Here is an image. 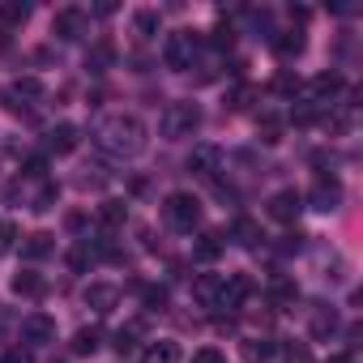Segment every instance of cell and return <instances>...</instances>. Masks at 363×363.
I'll return each instance as SVG.
<instances>
[{"label":"cell","instance_id":"21","mask_svg":"<svg viewBox=\"0 0 363 363\" xmlns=\"http://www.w3.org/2000/svg\"><path fill=\"white\" fill-rule=\"evenodd\" d=\"M240 354H244V363H265V359H274V342L269 337H244Z\"/></svg>","mask_w":363,"mask_h":363},{"label":"cell","instance_id":"19","mask_svg":"<svg viewBox=\"0 0 363 363\" xmlns=\"http://www.w3.org/2000/svg\"><path fill=\"white\" fill-rule=\"evenodd\" d=\"M333 333H337V312L333 308H316L312 312V337L316 342H329Z\"/></svg>","mask_w":363,"mask_h":363},{"label":"cell","instance_id":"1","mask_svg":"<svg viewBox=\"0 0 363 363\" xmlns=\"http://www.w3.org/2000/svg\"><path fill=\"white\" fill-rule=\"evenodd\" d=\"M145 141H150V133H145V124L137 116L120 111V116H107V120L94 124V145L103 154H111V158H137L145 150Z\"/></svg>","mask_w":363,"mask_h":363},{"label":"cell","instance_id":"10","mask_svg":"<svg viewBox=\"0 0 363 363\" xmlns=\"http://www.w3.org/2000/svg\"><path fill=\"white\" fill-rule=\"evenodd\" d=\"M299 210H303V197H299L295 189H278V193L269 197V206H265V214H269L274 223H295Z\"/></svg>","mask_w":363,"mask_h":363},{"label":"cell","instance_id":"32","mask_svg":"<svg viewBox=\"0 0 363 363\" xmlns=\"http://www.w3.org/2000/svg\"><path fill=\"white\" fill-rule=\"evenodd\" d=\"M0 363H35V354L26 346H9L5 354H0Z\"/></svg>","mask_w":363,"mask_h":363},{"label":"cell","instance_id":"34","mask_svg":"<svg viewBox=\"0 0 363 363\" xmlns=\"http://www.w3.org/2000/svg\"><path fill=\"white\" fill-rule=\"evenodd\" d=\"M193 363H223V354H218L214 346H206V350H197V354H193Z\"/></svg>","mask_w":363,"mask_h":363},{"label":"cell","instance_id":"12","mask_svg":"<svg viewBox=\"0 0 363 363\" xmlns=\"http://www.w3.org/2000/svg\"><path fill=\"white\" fill-rule=\"evenodd\" d=\"M116 303H120V286H111V282H90L86 286V308H94L99 316H107Z\"/></svg>","mask_w":363,"mask_h":363},{"label":"cell","instance_id":"29","mask_svg":"<svg viewBox=\"0 0 363 363\" xmlns=\"http://www.w3.org/2000/svg\"><path fill=\"white\" fill-rule=\"evenodd\" d=\"M137 337H141V325H128V329H120V333H116V350H120V354H128V350L137 346Z\"/></svg>","mask_w":363,"mask_h":363},{"label":"cell","instance_id":"17","mask_svg":"<svg viewBox=\"0 0 363 363\" xmlns=\"http://www.w3.org/2000/svg\"><path fill=\"white\" fill-rule=\"evenodd\" d=\"M141 363H179V346L171 337H158L141 350Z\"/></svg>","mask_w":363,"mask_h":363},{"label":"cell","instance_id":"14","mask_svg":"<svg viewBox=\"0 0 363 363\" xmlns=\"http://www.w3.org/2000/svg\"><path fill=\"white\" fill-rule=\"evenodd\" d=\"M231 240L240 244V248H261V223H252V218H235L231 223Z\"/></svg>","mask_w":363,"mask_h":363},{"label":"cell","instance_id":"15","mask_svg":"<svg viewBox=\"0 0 363 363\" xmlns=\"http://www.w3.org/2000/svg\"><path fill=\"white\" fill-rule=\"evenodd\" d=\"M52 248H56V235H48V231H35V235L22 240V257L26 261H43V257H52Z\"/></svg>","mask_w":363,"mask_h":363},{"label":"cell","instance_id":"26","mask_svg":"<svg viewBox=\"0 0 363 363\" xmlns=\"http://www.w3.org/2000/svg\"><path fill=\"white\" fill-rule=\"evenodd\" d=\"M56 197H60V189H56V184H43V189L30 197V210H35V214H48V210L56 206Z\"/></svg>","mask_w":363,"mask_h":363},{"label":"cell","instance_id":"35","mask_svg":"<svg viewBox=\"0 0 363 363\" xmlns=\"http://www.w3.org/2000/svg\"><path fill=\"white\" fill-rule=\"evenodd\" d=\"M286 363H312L303 346H286Z\"/></svg>","mask_w":363,"mask_h":363},{"label":"cell","instance_id":"9","mask_svg":"<svg viewBox=\"0 0 363 363\" xmlns=\"http://www.w3.org/2000/svg\"><path fill=\"white\" fill-rule=\"evenodd\" d=\"M218 167H223V150H218V145H210V141L193 145V154H189V171H193V175L214 179V175H218Z\"/></svg>","mask_w":363,"mask_h":363},{"label":"cell","instance_id":"24","mask_svg":"<svg viewBox=\"0 0 363 363\" xmlns=\"http://www.w3.org/2000/svg\"><path fill=\"white\" fill-rule=\"evenodd\" d=\"M269 295H274V303H295V299H299V286H295L291 278L274 274V278H269Z\"/></svg>","mask_w":363,"mask_h":363},{"label":"cell","instance_id":"31","mask_svg":"<svg viewBox=\"0 0 363 363\" xmlns=\"http://www.w3.org/2000/svg\"><path fill=\"white\" fill-rule=\"evenodd\" d=\"M22 175H26V179H43V175H48V158H26V162H22Z\"/></svg>","mask_w":363,"mask_h":363},{"label":"cell","instance_id":"16","mask_svg":"<svg viewBox=\"0 0 363 363\" xmlns=\"http://www.w3.org/2000/svg\"><path fill=\"white\" fill-rule=\"evenodd\" d=\"M13 295H22V299H39V295H48V282H43V274H35V269H22V274L13 278Z\"/></svg>","mask_w":363,"mask_h":363},{"label":"cell","instance_id":"3","mask_svg":"<svg viewBox=\"0 0 363 363\" xmlns=\"http://www.w3.org/2000/svg\"><path fill=\"white\" fill-rule=\"evenodd\" d=\"M197 52H201V39L193 30H171L167 43H162V65L171 73H189L197 65Z\"/></svg>","mask_w":363,"mask_h":363},{"label":"cell","instance_id":"11","mask_svg":"<svg viewBox=\"0 0 363 363\" xmlns=\"http://www.w3.org/2000/svg\"><path fill=\"white\" fill-rule=\"evenodd\" d=\"M77 141H82V137H77V128H73V124H56V128H48L43 150L60 158V154H73V150H77Z\"/></svg>","mask_w":363,"mask_h":363},{"label":"cell","instance_id":"18","mask_svg":"<svg viewBox=\"0 0 363 363\" xmlns=\"http://www.w3.org/2000/svg\"><path fill=\"white\" fill-rule=\"evenodd\" d=\"M218 291H223V278H218V274H201V278L193 282V295H197L201 308H214V303H218Z\"/></svg>","mask_w":363,"mask_h":363},{"label":"cell","instance_id":"2","mask_svg":"<svg viewBox=\"0 0 363 363\" xmlns=\"http://www.w3.org/2000/svg\"><path fill=\"white\" fill-rule=\"evenodd\" d=\"M197 128H201V107H197L193 99H175V103H167L162 116H158V133H162L167 141H184V137H193Z\"/></svg>","mask_w":363,"mask_h":363},{"label":"cell","instance_id":"23","mask_svg":"<svg viewBox=\"0 0 363 363\" xmlns=\"http://www.w3.org/2000/svg\"><path fill=\"white\" fill-rule=\"evenodd\" d=\"M111 60H116V48H111V43H94V48L86 52V69H90V73H107Z\"/></svg>","mask_w":363,"mask_h":363},{"label":"cell","instance_id":"25","mask_svg":"<svg viewBox=\"0 0 363 363\" xmlns=\"http://www.w3.org/2000/svg\"><path fill=\"white\" fill-rule=\"evenodd\" d=\"M26 18H30L26 0H5V5H0V22H5V26H22Z\"/></svg>","mask_w":363,"mask_h":363},{"label":"cell","instance_id":"36","mask_svg":"<svg viewBox=\"0 0 363 363\" xmlns=\"http://www.w3.org/2000/svg\"><path fill=\"white\" fill-rule=\"evenodd\" d=\"M94 13H99V18H111V13H116V0H99Z\"/></svg>","mask_w":363,"mask_h":363},{"label":"cell","instance_id":"28","mask_svg":"<svg viewBox=\"0 0 363 363\" xmlns=\"http://www.w3.org/2000/svg\"><path fill=\"white\" fill-rule=\"evenodd\" d=\"M218 248H223V244H218V235L210 231V235H201V240H197V248H193V252H197V261H214V257H218Z\"/></svg>","mask_w":363,"mask_h":363},{"label":"cell","instance_id":"37","mask_svg":"<svg viewBox=\"0 0 363 363\" xmlns=\"http://www.w3.org/2000/svg\"><path fill=\"white\" fill-rule=\"evenodd\" d=\"M329 363H354V359H350V354H333Z\"/></svg>","mask_w":363,"mask_h":363},{"label":"cell","instance_id":"30","mask_svg":"<svg viewBox=\"0 0 363 363\" xmlns=\"http://www.w3.org/2000/svg\"><path fill=\"white\" fill-rule=\"evenodd\" d=\"M141 303H145L150 312H158V308H167V291H162V286H145V295H141Z\"/></svg>","mask_w":363,"mask_h":363},{"label":"cell","instance_id":"20","mask_svg":"<svg viewBox=\"0 0 363 363\" xmlns=\"http://www.w3.org/2000/svg\"><path fill=\"white\" fill-rule=\"evenodd\" d=\"M69 346H73V354H94V350L103 346V329H99V325H86V329H77Z\"/></svg>","mask_w":363,"mask_h":363},{"label":"cell","instance_id":"4","mask_svg":"<svg viewBox=\"0 0 363 363\" xmlns=\"http://www.w3.org/2000/svg\"><path fill=\"white\" fill-rule=\"evenodd\" d=\"M162 218H167L171 231H197V223H201V201H197L193 193H171V197L162 201Z\"/></svg>","mask_w":363,"mask_h":363},{"label":"cell","instance_id":"7","mask_svg":"<svg viewBox=\"0 0 363 363\" xmlns=\"http://www.w3.org/2000/svg\"><path fill=\"white\" fill-rule=\"evenodd\" d=\"M308 206H312V210H320V214L342 210V184H337L333 175H320L316 184H312V193H308Z\"/></svg>","mask_w":363,"mask_h":363},{"label":"cell","instance_id":"13","mask_svg":"<svg viewBox=\"0 0 363 363\" xmlns=\"http://www.w3.org/2000/svg\"><path fill=\"white\" fill-rule=\"evenodd\" d=\"M269 43H274V52H278L282 60H295V56H303V48H308L303 30H278V35H269Z\"/></svg>","mask_w":363,"mask_h":363},{"label":"cell","instance_id":"27","mask_svg":"<svg viewBox=\"0 0 363 363\" xmlns=\"http://www.w3.org/2000/svg\"><path fill=\"white\" fill-rule=\"evenodd\" d=\"M133 30H137L141 39H150V35L158 30V13H154V9H141V13L133 18Z\"/></svg>","mask_w":363,"mask_h":363},{"label":"cell","instance_id":"6","mask_svg":"<svg viewBox=\"0 0 363 363\" xmlns=\"http://www.w3.org/2000/svg\"><path fill=\"white\" fill-rule=\"evenodd\" d=\"M52 35H56L60 43H77V39H86V35H90V13L77 9V5L60 9V13L52 18Z\"/></svg>","mask_w":363,"mask_h":363},{"label":"cell","instance_id":"33","mask_svg":"<svg viewBox=\"0 0 363 363\" xmlns=\"http://www.w3.org/2000/svg\"><path fill=\"white\" fill-rule=\"evenodd\" d=\"M13 240H18V227H13V223H0V252H9Z\"/></svg>","mask_w":363,"mask_h":363},{"label":"cell","instance_id":"5","mask_svg":"<svg viewBox=\"0 0 363 363\" xmlns=\"http://www.w3.org/2000/svg\"><path fill=\"white\" fill-rule=\"evenodd\" d=\"M5 99H9L13 111H35V107L48 103V86H43L39 77H18V82H9Z\"/></svg>","mask_w":363,"mask_h":363},{"label":"cell","instance_id":"22","mask_svg":"<svg viewBox=\"0 0 363 363\" xmlns=\"http://www.w3.org/2000/svg\"><path fill=\"white\" fill-rule=\"evenodd\" d=\"M124 218H128V206H124V201H103V206H99V227H103V231L124 227Z\"/></svg>","mask_w":363,"mask_h":363},{"label":"cell","instance_id":"8","mask_svg":"<svg viewBox=\"0 0 363 363\" xmlns=\"http://www.w3.org/2000/svg\"><path fill=\"white\" fill-rule=\"evenodd\" d=\"M22 342H26V350L56 342V320H52V316H43V312H30V316L22 320Z\"/></svg>","mask_w":363,"mask_h":363}]
</instances>
